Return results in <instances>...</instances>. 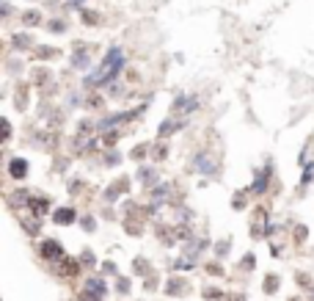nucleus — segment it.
Wrapping results in <instances>:
<instances>
[{"mask_svg":"<svg viewBox=\"0 0 314 301\" xmlns=\"http://www.w3.org/2000/svg\"><path fill=\"white\" fill-rule=\"evenodd\" d=\"M121 64H124L121 53H119V50H111V55L102 61V67L97 69V75H91V78H88V83H102V80L113 78V75H116V72L121 69Z\"/></svg>","mask_w":314,"mask_h":301,"instance_id":"nucleus-1","label":"nucleus"},{"mask_svg":"<svg viewBox=\"0 0 314 301\" xmlns=\"http://www.w3.org/2000/svg\"><path fill=\"white\" fill-rule=\"evenodd\" d=\"M42 254H44L47 260H58L61 254H64V249H61L58 241H44V243H42Z\"/></svg>","mask_w":314,"mask_h":301,"instance_id":"nucleus-2","label":"nucleus"},{"mask_svg":"<svg viewBox=\"0 0 314 301\" xmlns=\"http://www.w3.org/2000/svg\"><path fill=\"white\" fill-rule=\"evenodd\" d=\"M85 293L94 296V299H102V293H105V282H102V279H88V282H85Z\"/></svg>","mask_w":314,"mask_h":301,"instance_id":"nucleus-3","label":"nucleus"},{"mask_svg":"<svg viewBox=\"0 0 314 301\" xmlns=\"http://www.w3.org/2000/svg\"><path fill=\"white\" fill-rule=\"evenodd\" d=\"M9 172H11V177H14V180H22V177L28 174V163L17 158V160H11V163H9Z\"/></svg>","mask_w":314,"mask_h":301,"instance_id":"nucleus-4","label":"nucleus"},{"mask_svg":"<svg viewBox=\"0 0 314 301\" xmlns=\"http://www.w3.org/2000/svg\"><path fill=\"white\" fill-rule=\"evenodd\" d=\"M72 221H75V210H72V207L55 210V224H72Z\"/></svg>","mask_w":314,"mask_h":301,"instance_id":"nucleus-5","label":"nucleus"},{"mask_svg":"<svg viewBox=\"0 0 314 301\" xmlns=\"http://www.w3.org/2000/svg\"><path fill=\"white\" fill-rule=\"evenodd\" d=\"M61 274L75 276V274H77V263H75V260H64V266H61Z\"/></svg>","mask_w":314,"mask_h":301,"instance_id":"nucleus-6","label":"nucleus"},{"mask_svg":"<svg viewBox=\"0 0 314 301\" xmlns=\"http://www.w3.org/2000/svg\"><path fill=\"white\" fill-rule=\"evenodd\" d=\"M47 207H50V205H47V199H36V202H33V213L44 215V213H47Z\"/></svg>","mask_w":314,"mask_h":301,"instance_id":"nucleus-7","label":"nucleus"},{"mask_svg":"<svg viewBox=\"0 0 314 301\" xmlns=\"http://www.w3.org/2000/svg\"><path fill=\"white\" fill-rule=\"evenodd\" d=\"M22 227H25V232H28V235H36V232H39V221H36V218H28Z\"/></svg>","mask_w":314,"mask_h":301,"instance_id":"nucleus-8","label":"nucleus"},{"mask_svg":"<svg viewBox=\"0 0 314 301\" xmlns=\"http://www.w3.org/2000/svg\"><path fill=\"white\" fill-rule=\"evenodd\" d=\"M276 287H279V276H267V279H264V290L273 293Z\"/></svg>","mask_w":314,"mask_h":301,"instance_id":"nucleus-9","label":"nucleus"},{"mask_svg":"<svg viewBox=\"0 0 314 301\" xmlns=\"http://www.w3.org/2000/svg\"><path fill=\"white\" fill-rule=\"evenodd\" d=\"M39 19H42V17H39L36 11H28V14H25V22H28V25H36Z\"/></svg>","mask_w":314,"mask_h":301,"instance_id":"nucleus-10","label":"nucleus"},{"mask_svg":"<svg viewBox=\"0 0 314 301\" xmlns=\"http://www.w3.org/2000/svg\"><path fill=\"white\" fill-rule=\"evenodd\" d=\"M3 136H6V138L11 136V124H9V122H3Z\"/></svg>","mask_w":314,"mask_h":301,"instance_id":"nucleus-11","label":"nucleus"},{"mask_svg":"<svg viewBox=\"0 0 314 301\" xmlns=\"http://www.w3.org/2000/svg\"><path fill=\"white\" fill-rule=\"evenodd\" d=\"M83 301H99V299H94V296H91V299H88V296H85V299Z\"/></svg>","mask_w":314,"mask_h":301,"instance_id":"nucleus-12","label":"nucleus"}]
</instances>
